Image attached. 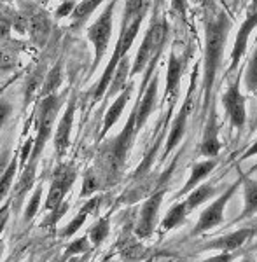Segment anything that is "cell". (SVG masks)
<instances>
[{"label":"cell","mask_w":257,"mask_h":262,"mask_svg":"<svg viewBox=\"0 0 257 262\" xmlns=\"http://www.w3.org/2000/svg\"><path fill=\"white\" fill-rule=\"evenodd\" d=\"M231 18L213 0H205V53H203V117L213 96V86L222 63V54L231 30Z\"/></svg>","instance_id":"1"},{"label":"cell","mask_w":257,"mask_h":262,"mask_svg":"<svg viewBox=\"0 0 257 262\" xmlns=\"http://www.w3.org/2000/svg\"><path fill=\"white\" fill-rule=\"evenodd\" d=\"M147 9H149V2H147V0H126L116 48L112 51V56H111V60H109L107 67H105L98 84H96L95 90H93V100L95 101L102 100L105 96L119 61L123 60L124 56H128L130 49H132L138 32H140L142 23H144V19L147 16Z\"/></svg>","instance_id":"2"},{"label":"cell","mask_w":257,"mask_h":262,"mask_svg":"<svg viewBox=\"0 0 257 262\" xmlns=\"http://www.w3.org/2000/svg\"><path fill=\"white\" fill-rule=\"evenodd\" d=\"M137 135V108L133 107L121 133L100 147L98 168L102 171V177L107 180V185L116 184L117 179H119L121 171L124 168L126 158H128V152L132 150Z\"/></svg>","instance_id":"3"},{"label":"cell","mask_w":257,"mask_h":262,"mask_svg":"<svg viewBox=\"0 0 257 262\" xmlns=\"http://www.w3.org/2000/svg\"><path fill=\"white\" fill-rule=\"evenodd\" d=\"M168 33H170V25H168L166 18L156 14L153 21H151L149 28H147L144 39H142L140 48L137 51V56L133 60L132 72H130V77H135L138 74H144L151 61L156 56L163 54L165 44L168 40Z\"/></svg>","instance_id":"4"},{"label":"cell","mask_w":257,"mask_h":262,"mask_svg":"<svg viewBox=\"0 0 257 262\" xmlns=\"http://www.w3.org/2000/svg\"><path fill=\"white\" fill-rule=\"evenodd\" d=\"M60 108H61V98L58 95H48L42 98L39 105V116H37V133L33 137L32 152L27 164H33V166L39 164L40 154L53 133L54 121H56Z\"/></svg>","instance_id":"5"},{"label":"cell","mask_w":257,"mask_h":262,"mask_svg":"<svg viewBox=\"0 0 257 262\" xmlns=\"http://www.w3.org/2000/svg\"><path fill=\"white\" fill-rule=\"evenodd\" d=\"M119 0H111L107 4V7L100 12V16L93 21V25H90L86 30L88 40L93 44V49H95V58H93L91 63V74L100 67L105 53L109 49V44H111V37H112V30H114V11H116V6Z\"/></svg>","instance_id":"6"},{"label":"cell","mask_w":257,"mask_h":262,"mask_svg":"<svg viewBox=\"0 0 257 262\" xmlns=\"http://www.w3.org/2000/svg\"><path fill=\"white\" fill-rule=\"evenodd\" d=\"M196 77H198V70L195 69L191 75V82H189V88H187V93H185V98H184V103L180 105V111L179 114L175 116V119L172 121V126L168 129V135H166V143H165V154H163L161 161H165L168 156L172 154V150L175 149L177 145L180 143V140L184 138L185 135V129H187V121H189V116H191V111H192V105H195V90H196Z\"/></svg>","instance_id":"7"},{"label":"cell","mask_w":257,"mask_h":262,"mask_svg":"<svg viewBox=\"0 0 257 262\" xmlns=\"http://www.w3.org/2000/svg\"><path fill=\"white\" fill-rule=\"evenodd\" d=\"M240 184H242V180H237L234 184H231L224 192L219 194L216 201H212L210 206H206L203 212H201L200 219H198L196 226L192 227L191 236H200V234H203V232H208V231L216 229L217 226H221L222 221H224V210H226L227 203L233 200Z\"/></svg>","instance_id":"8"},{"label":"cell","mask_w":257,"mask_h":262,"mask_svg":"<svg viewBox=\"0 0 257 262\" xmlns=\"http://www.w3.org/2000/svg\"><path fill=\"white\" fill-rule=\"evenodd\" d=\"M242 77L243 70L238 72L237 79L231 81L226 93L222 95V105H224L226 116L229 117L231 124L237 131H242L247 122V108H245V96L242 95Z\"/></svg>","instance_id":"9"},{"label":"cell","mask_w":257,"mask_h":262,"mask_svg":"<svg viewBox=\"0 0 257 262\" xmlns=\"http://www.w3.org/2000/svg\"><path fill=\"white\" fill-rule=\"evenodd\" d=\"M75 179H77V170L70 164H60L54 171L51 187H49V194L48 200H46V206L44 208L48 212H53L54 208L63 203V198L67 196V192L70 191V187L74 185Z\"/></svg>","instance_id":"10"},{"label":"cell","mask_w":257,"mask_h":262,"mask_svg":"<svg viewBox=\"0 0 257 262\" xmlns=\"http://www.w3.org/2000/svg\"><path fill=\"white\" fill-rule=\"evenodd\" d=\"M165 189H159L154 194H151L145 200V203L140 208V215H138L137 222V236L138 238H151L153 232L158 226V217H159V208H161L163 198H165Z\"/></svg>","instance_id":"11"},{"label":"cell","mask_w":257,"mask_h":262,"mask_svg":"<svg viewBox=\"0 0 257 262\" xmlns=\"http://www.w3.org/2000/svg\"><path fill=\"white\" fill-rule=\"evenodd\" d=\"M206 124L203 129V138L200 143V154L206 159H213L219 156L222 149V143L219 140V133H221V122H219L216 105L210 103L208 114H206Z\"/></svg>","instance_id":"12"},{"label":"cell","mask_w":257,"mask_h":262,"mask_svg":"<svg viewBox=\"0 0 257 262\" xmlns=\"http://www.w3.org/2000/svg\"><path fill=\"white\" fill-rule=\"evenodd\" d=\"M257 27V4L254 6V9L247 14V18L243 19L242 27L237 33V40H234L233 51H231V58H229V69L226 70V75H229L231 72H234L238 69L242 58L245 56L247 53V46H248V39H250V33L255 30Z\"/></svg>","instance_id":"13"},{"label":"cell","mask_w":257,"mask_h":262,"mask_svg":"<svg viewBox=\"0 0 257 262\" xmlns=\"http://www.w3.org/2000/svg\"><path fill=\"white\" fill-rule=\"evenodd\" d=\"M257 234L255 227H242V229L229 232L224 236H217V238L210 239V242L203 243L201 250L208 252V250H217V252H237L238 248H242L248 239L254 238Z\"/></svg>","instance_id":"14"},{"label":"cell","mask_w":257,"mask_h":262,"mask_svg":"<svg viewBox=\"0 0 257 262\" xmlns=\"http://www.w3.org/2000/svg\"><path fill=\"white\" fill-rule=\"evenodd\" d=\"M75 108H77V96L72 95L69 103H67L65 112H63L60 122H58L56 131H54V150H56L58 158H63L70 145V135H72Z\"/></svg>","instance_id":"15"},{"label":"cell","mask_w":257,"mask_h":262,"mask_svg":"<svg viewBox=\"0 0 257 262\" xmlns=\"http://www.w3.org/2000/svg\"><path fill=\"white\" fill-rule=\"evenodd\" d=\"M187 65V56H179L175 51H170L168 56V69H166V88H165V101L170 105H175L179 96L180 79Z\"/></svg>","instance_id":"16"},{"label":"cell","mask_w":257,"mask_h":262,"mask_svg":"<svg viewBox=\"0 0 257 262\" xmlns=\"http://www.w3.org/2000/svg\"><path fill=\"white\" fill-rule=\"evenodd\" d=\"M158 88H159V75L158 72L154 74V77L151 79L149 86L145 88V91L137 98L135 108H137V133H140L142 128L145 126L147 119L151 117V114L156 111L158 105Z\"/></svg>","instance_id":"17"},{"label":"cell","mask_w":257,"mask_h":262,"mask_svg":"<svg viewBox=\"0 0 257 262\" xmlns=\"http://www.w3.org/2000/svg\"><path fill=\"white\" fill-rule=\"evenodd\" d=\"M132 93H133V84L130 82L128 86L124 88V91H121L119 95L116 96V100L112 101V105L109 107L107 114L103 117V124H102V131H100V140H103L105 135L111 131V128L119 121L121 114L124 112V107L128 105L130 98H132Z\"/></svg>","instance_id":"18"},{"label":"cell","mask_w":257,"mask_h":262,"mask_svg":"<svg viewBox=\"0 0 257 262\" xmlns=\"http://www.w3.org/2000/svg\"><path fill=\"white\" fill-rule=\"evenodd\" d=\"M216 166H217V159L216 158H213V159H205V161H201V163H196L195 166H192V170H191V177H189L187 182H185V185L179 191L177 198L185 196V194H189L192 189H196L200 184H203L206 177L216 170Z\"/></svg>","instance_id":"19"},{"label":"cell","mask_w":257,"mask_h":262,"mask_svg":"<svg viewBox=\"0 0 257 262\" xmlns=\"http://www.w3.org/2000/svg\"><path fill=\"white\" fill-rule=\"evenodd\" d=\"M242 179L245 203H243V212L238 215L237 222L247 221V219H252L254 215H257V180L245 175H242Z\"/></svg>","instance_id":"20"},{"label":"cell","mask_w":257,"mask_h":262,"mask_svg":"<svg viewBox=\"0 0 257 262\" xmlns=\"http://www.w3.org/2000/svg\"><path fill=\"white\" fill-rule=\"evenodd\" d=\"M105 0H81V2L75 6V9L70 16V30H79L84 25L88 23V19L95 14V11L98 9Z\"/></svg>","instance_id":"21"},{"label":"cell","mask_w":257,"mask_h":262,"mask_svg":"<svg viewBox=\"0 0 257 262\" xmlns=\"http://www.w3.org/2000/svg\"><path fill=\"white\" fill-rule=\"evenodd\" d=\"M130 72H132V61H130V56H124L123 60L119 61L116 72H114L112 82L109 86L107 93H105V98H112V96H117L121 91H124V88L128 86V77Z\"/></svg>","instance_id":"22"},{"label":"cell","mask_w":257,"mask_h":262,"mask_svg":"<svg viewBox=\"0 0 257 262\" xmlns=\"http://www.w3.org/2000/svg\"><path fill=\"white\" fill-rule=\"evenodd\" d=\"M216 196H217V189H216V185H213V182H203V184H200L196 189H192L184 201H185V205H187L189 212H195L198 206H201L203 203H206Z\"/></svg>","instance_id":"23"},{"label":"cell","mask_w":257,"mask_h":262,"mask_svg":"<svg viewBox=\"0 0 257 262\" xmlns=\"http://www.w3.org/2000/svg\"><path fill=\"white\" fill-rule=\"evenodd\" d=\"M49 32H51V25H49V18L44 12H39L32 19H28V33L35 44H44L49 37Z\"/></svg>","instance_id":"24"},{"label":"cell","mask_w":257,"mask_h":262,"mask_svg":"<svg viewBox=\"0 0 257 262\" xmlns=\"http://www.w3.org/2000/svg\"><path fill=\"white\" fill-rule=\"evenodd\" d=\"M189 213H191V212H189L185 201L175 203V205L172 206L170 210H168V213L165 215V219L161 221V229L168 232V231L175 229V227H179L180 224L185 222V217H187Z\"/></svg>","instance_id":"25"},{"label":"cell","mask_w":257,"mask_h":262,"mask_svg":"<svg viewBox=\"0 0 257 262\" xmlns=\"http://www.w3.org/2000/svg\"><path fill=\"white\" fill-rule=\"evenodd\" d=\"M98 203H100V198H93L91 201H88L86 205H84V208L81 210V212H79V215H75V217H74V221L70 222L69 226L65 227V229H61L60 236H63V238H69V236L75 234V232H77V231L82 227V224L86 222L88 215H90L91 212H95V210H96Z\"/></svg>","instance_id":"26"},{"label":"cell","mask_w":257,"mask_h":262,"mask_svg":"<svg viewBox=\"0 0 257 262\" xmlns=\"http://www.w3.org/2000/svg\"><path fill=\"white\" fill-rule=\"evenodd\" d=\"M243 86L250 95H257V46L252 53L250 60L247 61V67L243 70Z\"/></svg>","instance_id":"27"},{"label":"cell","mask_w":257,"mask_h":262,"mask_svg":"<svg viewBox=\"0 0 257 262\" xmlns=\"http://www.w3.org/2000/svg\"><path fill=\"white\" fill-rule=\"evenodd\" d=\"M109 232H111V224H109L107 217H103L98 222L93 224L91 229L88 231V238L93 243V247H100L105 242V238L109 236Z\"/></svg>","instance_id":"28"},{"label":"cell","mask_w":257,"mask_h":262,"mask_svg":"<svg viewBox=\"0 0 257 262\" xmlns=\"http://www.w3.org/2000/svg\"><path fill=\"white\" fill-rule=\"evenodd\" d=\"M16 170H18V159H12L9 163V166L4 170L2 177H0V203L7 198V194L11 192V187L14 184V179H16Z\"/></svg>","instance_id":"29"},{"label":"cell","mask_w":257,"mask_h":262,"mask_svg":"<svg viewBox=\"0 0 257 262\" xmlns=\"http://www.w3.org/2000/svg\"><path fill=\"white\" fill-rule=\"evenodd\" d=\"M16 65H18V51L7 46H0V74L14 70Z\"/></svg>","instance_id":"30"},{"label":"cell","mask_w":257,"mask_h":262,"mask_svg":"<svg viewBox=\"0 0 257 262\" xmlns=\"http://www.w3.org/2000/svg\"><path fill=\"white\" fill-rule=\"evenodd\" d=\"M60 81H61V65H54V69L49 72L48 79H46V84H44V96L48 95H54V90L60 86Z\"/></svg>","instance_id":"31"},{"label":"cell","mask_w":257,"mask_h":262,"mask_svg":"<svg viewBox=\"0 0 257 262\" xmlns=\"http://www.w3.org/2000/svg\"><path fill=\"white\" fill-rule=\"evenodd\" d=\"M100 187H102V185H100V179H98V175H96V173L93 171V170H90V171L86 173V177H84L82 189H81V196H82V198L91 196V194L98 191Z\"/></svg>","instance_id":"32"},{"label":"cell","mask_w":257,"mask_h":262,"mask_svg":"<svg viewBox=\"0 0 257 262\" xmlns=\"http://www.w3.org/2000/svg\"><path fill=\"white\" fill-rule=\"evenodd\" d=\"M40 198H42V187L39 185L37 187V191L33 192V196H32V200L30 203H28V206H27V210H25V222H30L33 217H35V213H37V210H39V205H40Z\"/></svg>","instance_id":"33"},{"label":"cell","mask_w":257,"mask_h":262,"mask_svg":"<svg viewBox=\"0 0 257 262\" xmlns=\"http://www.w3.org/2000/svg\"><path fill=\"white\" fill-rule=\"evenodd\" d=\"M90 238L88 236H82V238H79V239H75V242H72L69 245V248H67V252H65V257H69V255H75V253H84V252H88L90 250Z\"/></svg>","instance_id":"34"},{"label":"cell","mask_w":257,"mask_h":262,"mask_svg":"<svg viewBox=\"0 0 257 262\" xmlns=\"http://www.w3.org/2000/svg\"><path fill=\"white\" fill-rule=\"evenodd\" d=\"M12 114V103L7 98H0V129L6 126Z\"/></svg>","instance_id":"35"},{"label":"cell","mask_w":257,"mask_h":262,"mask_svg":"<svg viewBox=\"0 0 257 262\" xmlns=\"http://www.w3.org/2000/svg\"><path fill=\"white\" fill-rule=\"evenodd\" d=\"M170 4L172 11L185 23V19H187V0H170Z\"/></svg>","instance_id":"36"},{"label":"cell","mask_w":257,"mask_h":262,"mask_svg":"<svg viewBox=\"0 0 257 262\" xmlns=\"http://www.w3.org/2000/svg\"><path fill=\"white\" fill-rule=\"evenodd\" d=\"M75 6H77L75 0H65V2H63L61 6L56 9V18L61 19V18H67V16H72Z\"/></svg>","instance_id":"37"},{"label":"cell","mask_w":257,"mask_h":262,"mask_svg":"<svg viewBox=\"0 0 257 262\" xmlns=\"http://www.w3.org/2000/svg\"><path fill=\"white\" fill-rule=\"evenodd\" d=\"M9 212H11V208H9V206H4V208L0 210V257H2V250H4L2 234H4V231H6L7 221H9Z\"/></svg>","instance_id":"38"},{"label":"cell","mask_w":257,"mask_h":262,"mask_svg":"<svg viewBox=\"0 0 257 262\" xmlns=\"http://www.w3.org/2000/svg\"><path fill=\"white\" fill-rule=\"evenodd\" d=\"M11 28H12V18H7V16H0V40H7V39H9Z\"/></svg>","instance_id":"39"},{"label":"cell","mask_w":257,"mask_h":262,"mask_svg":"<svg viewBox=\"0 0 257 262\" xmlns=\"http://www.w3.org/2000/svg\"><path fill=\"white\" fill-rule=\"evenodd\" d=\"M12 28L18 33H21V35L28 33V18H25V16H16V18H12Z\"/></svg>","instance_id":"40"},{"label":"cell","mask_w":257,"mask_h":262,"mask_svg":"<svg viewBox=\"0 0 257 262\" xmlns=\"http://www.w3.org/2000/svg\"><path fill=\"white\" fill-rule=\"evenodd\" d=\"M234 259H237V253L234 252H219L217 255L208 257L203 262H233Z\"/></svg>","instance_id":"41"},{"label":"cell","mask_w":257,"mask_h":262,"mask_svg":"<svg viewBox=\"0 0 257 262\" xmlns=\"http://www.w3.org/2000/svg\"><path fill=\"white\" fill-rule=\"evenodd\" d=\"M67 210H69V205H67V203H61V205L58 206V208H54V210H53V215L48 219L49 222H46L44 226H48V224H56V222L61 219V215L67 212Z\"/></svg>","instance_id":"42"},{"label":"cell","mask_w":257,"mask_h":262,"mask_svg":"<svg viewBox=\"0 0 257 262\" xmlns=\"http://www.w3.org/2000/svg\"><path fill=\"white\" fill-rule=\"evenodd\" d=\"M252 156H257V140L252 143L248 149L243 152V156H242V159H248V158H252Z\"/></svg>","instance_id":"43"},{"label":"cell","mask_w":257,"mask_h":262,"mask_svg":"<svg viewBox=\"0 0 257 262\" xmlns=\"http://www.w3.org/2000/svg\"><path fill=\"white\" fill-rule=\"evenodd\" d=\"M240 262H254V257H243Z\"/></svg>","instance_id":"44"},{"label":"cell","mask_w":257,"mask_h":262,"mask_svg":"<svg viewBox=\"0 0 257 262\" xmlns=\"http://www.w3.org/2000/svg\"><path fill=\"white\" fill-rule=\"evenodd\" d=\"M0 2H4V4H11L12 0H0Z\"/></svg>","instance_id":"45"},{"label":"cell","mask_w":257,"mask_h":262,"mask_svg":"<svg viewBox=\"0 0 257 262\" xmlns=\"http://www.w3.org/2000/svg\"><path fill=\"white\" fill-rule=\"evenodd\" d=\"M154 2H156V6H159V4H161L163 0H154Z\"/></svg>","instance_id":"46"},{"label":"cell","mask_w":257,"mask_h":262,"mask_svg":"<svg viewBox=\"0 0 257 262\" xmlns=\"http://www.w3.org/2000/svg\"><path fill=\"white\" fill-rule=\"evenodd\" d=\"M61 2H65V0H61Z\"/></svg>","instance_id":"47"}]
</instances>
